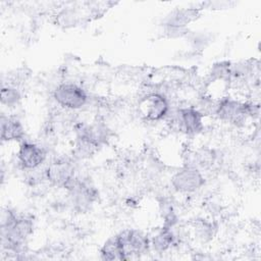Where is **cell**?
Here are the masks:
<instances>
[{"mask_svg": "<svg viewBox=\"0 0 261 261\" xmlns=\"http://www.w3.org/2000/svg\"><path fill=\"white\" fill-rule=\"evenodd\" d=\"M254 105L241 102L228 97L222 98L215 108V114L222 120L239 124L245 121V119L253 115Z\"/></svg>", "mask_w": 261, "mask_h": 261, "instance_id": "cell-1", "label": "cell"}, {"mask_svg": "<svg viewBox=\"0 0 261 261\" xmlns=\"http://www.w3.org/2000/svg\"><path fill=\"white\" fill-rule=\"evenodd\" d=\"M46 177L56 186H65L74 177L72 164L64 159H58L52 162L46 169Z\"/></svg>", "mask_w": 261, "mask_h": 261, "instance_id": "cell-8", "label": "cell"}, {"mask_svg": "<svg viewBox=\"0 0 261 261\" xmlns=\"http://www.w3.org/2000/svg\"><path fill=\"white\" fill-rule=\"evenodd\" d=\"M55 101L67 109L82 108L86 103L88 96L83 88L75 84L64 83L59 85L54 91Z\"/></svg>", "mask_w": 261, "mask_h": 261, "instance_id": "cell-2", "label": "cell"}, {"mask_svg": "<svg viewBox=\"0 0 261 261\" xmlns=\"http://www.w3.org/2000/svg\"><path fill=\"white\" fill-rule=\"evenodd\" d=\"M46 153L38 145L30 142L20 144L17 152L19 164L25 169H35L39 167L45 160Z\"/></svg>", "mask_w": 261, "mask_h": 261, "instance_id": "cell-7", "label": "cell"}, {"mask_svg": "<svg viewBox=\"0 0 261 261\" xmlns=\"http://www.w3.org/2000/svg\"><path fill=\"white\" fill-rule=\"evenodd\" d=\"M174 242L173 233L170 229V227L163 226L160 228L151 239L150 243L153 247V249L157 252H164L167 249L171 247V245Z\"/></svg>", "mask_w": 261, "mask_h": 261, "instance_id": "cell-11", "label": "cell"}, {"mask_svg": "<svg viewBox=\"0 0 261 261\" xmlns=\"http://www.w3.org/2000/svg\"><path fill=\"white\" fill-rule=\"evenodd\" d=\"M23 135V126L17 117L4 114L1 116V140L3 142L19 141Z\"/></svg>", "mask_w": 261, "mask_h": 261, "instance_id": "cell-9", "label": "cell"}, {"mask_svg": "<svg viewBox=\"0 0 261 261\" xmlns=\"http://www.w3.org/2000/svg\"><path fill=\"white\" fill-rule=\"evenodd\" d=\"M118 238L122 245L126 259L132 256H139L148 251L150 240L141 230L126 229L118 233Z\"/></svg>", "mask_w": 261, "mask_h": 261, "instance_id": "cell-5", "label": "cell"}, {"mask_svg": "<svg viewBox=\"0 0 261 261\" xmlns=\"http://www.w3.org/2000/svg\"><path fill=\"white\" fill-rule=\"evenodd\" d=\"M20 100V94L15 87L6 86L1 89V103L7 107L16 106Z\"/></svg>", "mask_w": 261, "mask_h": 261, "instance_id": "cell-12", "label": "cell"}, {"mask_svg": "<svg viewBox=\"0 0 261 261\" xmlns=\"http://www.w3.org/2000/svg\"><path fill=\"white\" fill-rule=\"evenodd\" d=\"M205 178L196 166H186L176 171L171 177L172 187L180 193H193L201 189Z\"/></svg>", "mask_w": 261, "mask_h": 261, "instance_id": "cell-3", "label": "cell"}, {"mask_svg": "<svg viewBox=\"0 0 261 261\" xmlns=\"http://www.w3.org/2000/svg\"><path fill=\"white\" fill-rule=\"evenodd\" d=\"M203 114L194 107L178 109L172 116L171 122L181 132L195 135L203 129Z\"/></svg>", "mask_w": 261, "mask_h": 261, "instance_id": "cell-4", "label": "cell"}, {"mask_svg": "<svg viewBox=\"0 0 261 261\" xmlns=\"http://www.w3.org/2000/svg\"><path fill=\"white\" fill-rule=\"evenodd\" d=\"M100 254L104 260H126L118 234L111 237L104 243Z\"/></svg>", "mask_w": 261, "mask_h": 261, "instance_id": "cell-10", "label": "cell"}, {"mask_svg": "<svg viewBox=\"0 0 261 261\" xmlns=\"http://www.w3.org/2000/svg\"><path fill=\"white\" fill-rule=\"evenodd\" d=\"M143 115L151 121L162 119L169 110L166 98L159 94H151L145 97L140 104Z\"/></svg>", "mask_w": 261, "mask_h": 261, "instance_id": "cell-6", "label": "cell"}]
</instances>
